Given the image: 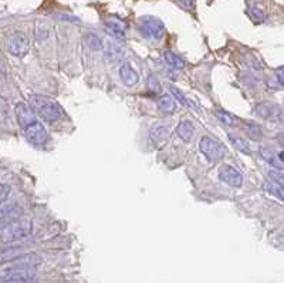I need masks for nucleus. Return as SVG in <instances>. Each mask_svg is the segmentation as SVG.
Listing matches in <instances>:
<instances>
[{
	"mask_svg": "<svg viewBox=\"0 0 284 283\" xmlns=\"http://www.w3.org/2000/svg\"><path fill=\"white\" fill-rule=\"evenodd\" d=\"M163 60H165V63L166 64H169L170 67L173 68H178V70H182V68L185 67V61H183V58H181L179 56H176L175 53H172V51H163Z\"/></svg>",
	"mask_w": 284,
	"mask_h": 283,
	"instance_id": "5701e85b",
	"label": "nucleus"
},
{
	"mask_svg": "<svg viewBox=\"0 0 284 283\" xmlns=\"http://www.w3.org/2000/svg\"><path fill=\"white\" fill-rule=\"evenodd\" d=\"M60 19H61V20H67V22H79V19H77V17L67 16V14H61V16H60Z\"/></svg>",
	"mask_w": 284,
	"mask_h": 283,
	"instance_id": "72a5a7b5",
	"label": "nucleus"
},
{
	"mask_svg": "<svg viewBox=\"0 0 284 283\" xmlns=\"http://www.w3.org/2000/svg\"><path fill=\"white\" fill-rule=\"evenodd\" d=\"M219 180L223 181L230 187H242L243 184V175L239 170H236L235 167H230V165H222L219 168Z\"/></svg>",
	"mask_w": 284,
	"mask_h": 283,
	"instance_id": "1a4fd4ad",
	"label": "nucleus"
},
{
	"mask_svg": "<svg viewBox=\"0 0 284 283\" xmlns=\"http://www.w3.org/2000/svg\"><path fill=\"white\" fill-rule=\"evenodd\" d=\"M246 133L250 138L253 140H260L261 138V130L259 125L256 124H247L246 125Z\"/></svg>",
	"mask_w": 284,
	"mask_h": 283,
	"instance_id": "c85d7f7f",
	"label": "nucleus"
},
{
	"mask_svg": "<svg viewBox=\"0 0 284 283\" xmlns=\"http://www.w3.org/2000/svg\"><path fill=\"white\" fill-rule=\"evenodd\" d=\"M158 108L165 114H170L175 111L176 108V102L173 100V97L169 95V94H163L161 95L158 100Z\"/></svg>",
	"mask_w": 284,
	"mask_h": 283,
	"instance_id": "aec40b11",
	"label": "nucleus"
},
{
	"mask_svg": "<svg viewBox=\"0 0 284 283\" xmlns=\"http://www.w3.org/2000/svg\"><path fill=\"white\" fill-rule=\"evenodd\" d=\"M148 89H149V91H152V93H161V84L158 83V80H157V77L155 76H149L148 77V83H147Z\"/></svg>",
	"mask_w": 284,
	"mask_h": 283,
	"instance_id": "c756f323",
	"label": "nucleus"
},
{
	"mask_svg": "<svg viewBox=\"0 0 284 283\" xmlns=\"http://www.w3.org/2000/svg\"><path fill=\"white\" fill-rule=\"evenodd\" d=\"M9 118V101L3 95H0V124H3Z\"/></svg>",
	"mask_w": 284,
	"mask_h": 283,
	"instance_id": "bb28decb",
	"label": "nucleus"
},
{
	"mask_svg": "<svg viewBox=\"0 0 284 283\" xmlns=\"http://www.w3.org/2000/svg\"><path fill=\"white\" fill-rule=\"evenodd\" d=\"M23 214V209L20 205L17 204H7L0 206V227L9 224L11 221L20 218Z\"/></svg>",
	"mask_w": 284,
	"mask_h": 283,
	"instance_id": "f8f14e48",
	"label": "nucleus"
},
{
	"mask_svg": "<svg viewBox=\"0 0 284 283\" xmlns=\"http://www.w3.org/2000/svg\"><path fill=\"white\" fill-rule=\"evenodd\" d=\"M10 193V187L7 184H0V205L3 204Z\"/></svg>",
	"mask_w": 284,
	"mask_h": 283,
	"instance_id": "7c9ffc66",
	"label": "nucleus"
},
{
	"mask_svg": "<svg viewBox=\"0 0 284 283\" xmlns=\"http://www.w3.org/2000/svg\"><path fill=\"white\" fill-rule=\"evenodd\" d=\"M229 140H230L232 145L236 148L238 151L243 152V154H247V155L251 154V149H250L249 142H247V141H244L243 138H239V137H235V136H229Z\"/></svg>",
	"mask_w": 284,
	"mask_h": 283,
	"instance_id": "b1692460",
	"label": "nucleus"
},
{
	"mask_svg": "<svg viewBox=\"0 0 284 283\" xmlns=\"http://www.w3.org/2000/svg\"><path fill=\"white\" fill-rule=\"evenodd\" d=\"M24 136L29 140V142H32L33 145H44L48 141V133L44 128V125L39 121H34L30 125H27L24 130Z\"/></svg>",
	"mask_w": 284,
	"mask_h": 283,
	"instance_id": "6e6552de",
	"label": "nucleus"
},
{
	"mask_svg": "<svg viewBox=\"0 0 284 283\" xmlns=\"http://www.w3.org/2000/svg\"><path fill=\"white\" fill-rule=\"evenodd\" d=\"M254 113L260 118L267 121H276V123H284V113L280 107H277L273 102H259L254 107Z\"/></svg>",
	"mask_w": 284,
	"mask_h": 283,
	"instance_id": "0eeeda50",
	"label": "nucleus"
},
{
	"mask_svg": "<svg viewBox=\"0 0 284 283\" xmlns=\"http://www.w3.org/2000/svg\"><path fill=\"white\" fill-rule=\"evenodd\" d=\"M120 79L122 81V84L126 87H134L138 84L139 81V76L135 70L132 68V66L126 61H122L121 66H120Z\"/></svg>",
	"mask_w": 284,
	"mask_h": 283,
	"instance_id": "ddd939ff",
	"label": "nucleus"
},
{
	"mask_svg": "<svg viewBox=\"0 0 284 283\" xmlns=\"http://www.w3.org/2000/svg\"><path fill=\"white\" fill-rule=\"evenodd\" d=\"M273 181H267L264 182V185H263V188L267 191L269 193H272V195H274L276 198H279L280 201H283L284 202V185L283 182H280L277 178H274V177H272Z\"/></svg>",
	"mask_w": 284,
	"mask_h": 283,
	"instance_id": "a211bd4d",
	"label": "nucleus"
},
{
	"mask_svg": "<svg viewBox=\"0 0 284 283\" xmlns=\"http://www.w3.org/2000/svg\"><path fill=\"white\" fill-rule=\"evenodd\" d=\"M34 36L37 42H45L50 36H51V27L48 26L47 22H37L36 23V29H34Z\"/></svg>",
	"mask_w": 284,
	"mask_h": 283,
	"instance_id": "412c9836",
	"label": "nucleus"
},
{
	"mask_svg": "<svg viewBox=\"0 0 284 283\" xmlns=\"http://www.w3.org/2000/svg\"><path fill=\"white\" fill-rule=\"evenodd\" d=\"M170 93H172V95H173L178 101L181 102L182 105H185V107H188V108H193L192 101H189V100L183 95V93H182L179 89H176V87H170Z\"/></svg>",
	"mask_w": 284,
	"mask_h": 283,
	"instance_id": "393cba45",
	"label": "nucleus"
},
{
	"mask_svg": "<svg viewBox=\"0 0 284 283\" xmlns=\"http://www.w3.org/2000/svg\"><path fill=\"white\" fill-rule=\"evenodd\" d=\"M104 48V57H105V61L108 63V64H118V63H122V60H124L125 56V51L124 48L121 47L120 45H117V43H114V42H108L105 47H102Z\"/></svg>",
	"mask_w": 284,
	"mask_h": 283,
	"instance_id": "9b49d317",
	"label": "nucleus"
},
{
	"mask_svg": "<svg viewBox=\"0 0 284 283\" xmlns=\"http://www.w3.org/2000/svg\"><path fill=\"white\" fill-rule=\"evenodd\" d=\"M138 32L141 33V36L147 40H152V42H157L161 40L165 33H166V29H165V24L163 22L155 17V16H141L139 20H138Z\"/></svg>",
	"mask_w": 284,
	"mask_h": 283,
	"instance_id": "7ed1b4c3",
	"label": "nucleus"
},
{
	"mask_svg": "<svg viewBox=\"0 0 284 283\" xmlns=\"http://www.w3.org/2000/svg\"><path fill=\"white\" fill-rule=\"evenodd\" d=\"M170 134V127L168 124H154L151 131H149V137L154 142H163Z\"/></svg>",
	"mask_w": 284,
	"mask_h": 283,
	"instance_id": "2eb2a0df",
	"label": "nucleus"
},
{
	"mask_svg": "<svg viewBox=\"0 0 284 283\" xmlns=\"http://www.w3.org/2000/svg\"><path fill=\"white\" fill-rule=\"evenodd\" d=\"M279 178H280V180H282V181H284V177H279Z\"/></svg>",
	"mask_w": 284,
	"mask_h": 283,
	"instance_id": "f704fd0d",
	"label": "nucleus"
},
{
	"mask_svg": "<svg viewBox=\"0 0 284 283\" xmlns=\"http://www.w3.org/2000/svg\"><path fill=\"white\" fill-rule=\"evenodd\" d=\"M249 16L256 23H261L264 20V11L261 10L260 7H257V6H250Z\"/></svg>",
	"mask_w": 284,
	"mask_h": 283,
	"instance_id": "cd10ccee",
	"label": "nucleus"
},
{
	"mask_svg": "<svg viewBox=\"0 0 284 283\" xmlns=\"http://www.w3.org/2000/svg\"><path fill=\"white\" fill-rule=\"evenodd\" d=\"M105 33L108 34L110 37H113L114 40H117V42H125L124 27L121 24H118V23H108L105 26Z\"/></svg>",
	"mask_w": 284,
	"mask_h": 283,
	"instance_id": "6ab92c4d",
	"label": "nucleus"
},
{
	"mask_svg": "<svg viewBox=\"0 0 284 283\" xmlns=\"http://www.w3.org/2000/svg\"><path fill=\"white\" fill-rule=\"evenodd\" d=\"M82 43L84 46L87 47V48H90V50H101L102 48V40L97 36L95 33H84L82 36Z\"/></svg>",
	"mask_w": 284,
	"mask_h": 283,
	"instance_id": "4be33fe9",
	"label": "nucleus"
},
{
	"mask_svg": "<svg viewBox=\"0 0 284 283\" xmlns=\"http://www.w3.org/2000/svg\"><path fill=\"white\" fill-rule=\"evenodd\" d=\"M14 113H16V118L19 121V124L22 127L23 130L30 125L34 121H37L36 118V113L34 110L30 107V104H26V102H17L16 104V108H14Z\"/></svg>",
	"mask_w": 284,
	"mask_h": 283,
	"instance_id": "9d476101",
	"label": "nucleus"
},
{
	"mask_svg": "<svg viewBox=\"0 0 284 283\" xmlns=\"http://www.w3.org/2000/svg\"><path fill=\"white\" fill-rule=\"evenodd\" d=\"M23 255L22 246H7V248H0V265L14 262L19 256Z\"/></svg>",
	"mask_w": 284,
	"mask_h": 283,
	"instance_id": "dca6fc26",
	"label": "nucleus"
},
{
	"mask_svg": "<svg viewBox=\"0 0 284 283\" xmlns=\"http://www.w3.org/2000/svg\"><path fill=\"white\" fill-rule=\"evenodd\" d=\"M199 148L204 157L212 162L220 161L226 154V148L223 147V144L210 137H203L199 141Z\"/></svg>",
	"mask_w": 284,
	"mask_h": 283,
	"instance_id": "423d86ee",
	"label": "nucleus"
},
{
	"mask_svg": "<svg viewBox=\"0 0 284 283\" xmlns=\"http://www.w3.org/2000/svg\"><path fill=\"white\" fill-rule=\"evenodd\" d=\"M29 102H30V107L34 110V113L40 115L45 123L54 124L64 117L61 107L48 97L34 94V95H30Z\"/></svg>",
	"mask_w": 284,
	"mask_h": 283,
	"instance_id": "f257e3e1",
	"label": "nucleus"
},
{
	"mask_svg": "<svg viewBox=\"0 0 284 283\" xmlns=\"http://www.w3.org/2000/svg\"><path fill=\"white\" fill-rule=\"evenodd\" d=\"M259 152H260V157L263 158V161H266V162H267L270 167H273L274 170L279 171L284 170V162L280 159V157H279L277 154L273 152L272 149L261 147L260 149H259Z\"/></svg>",
	"mask_w": 284,
	"mask_h": 283,
	"instance_id": "4468645a",
	"label": "nucleus"
},
{
	"mask_svg": "<svg viewBox=\"0 0 284 283\" xmlns=\"http://www.w3.org/2000/svg\"><path fill=\"white\" fill-rule=\"evenodd\" d=\"M7 51L14 57H24L30 50V40L23 32H14L6 39Z\"/></svg>",
	"mask_w": 284,
	"mask_h": 283,
	"instance_id": "39448f33",
	"label": "nucleus"
},
{
	"mask_svg": "<svg viewBox=\"0 0 284 283\" xmlns=\"http://www.w3.org/2000/svg\"><path fill=\"white\" fill-rule=\"evenodd\" d=\"M32 231H33V224L30 219L17 218L0 228V242L11 243L16 240H22L27 238L32 234Z\"/></svg>",
	"mask_w": 284,
	"mask_h": 283,
	"instance_id": "f03ea898",
	"label": "nucleus"
},
{
	"mask_svg": "<svg viewBox=\"0 0 284 283\" xmlns=\"http://www.w3.org/2000/svg\"><path fill=\"white\" fill-rule=\"evenodd\" d=\"M216 117H217V120H220L222 123L225 125H235L236 124V118L233 117V115H230L226 111H223V110H216Z\"/></svg>",
	"mask_w": 284,
	"mask_h": 283,
	"instance_id": "a878e982",
	"label": "nucleus"
},
{
	"mask_svg": "<svg viewBox=\"0 0 284 283\" xmlns=\"http://www.w3.org/2000/svg\"><path fill=\"white\" fill-rule=\"evenodd\" d=\"M178 4L185 10H191L193 7V0H178Z\"/></svg>",
	"mask_w": 284,
	"mask_h": 283,
	"instance_id": "2f4dec72",
	"label": "nucleus"
},
{
	"mask_svg": "<svg viewBox=\"0 0 284 283\" xmlns=\"http://www.w3.org/2000/svg\"><path fill=\"white\" fill-rule=\"evenodd\" d=\"M36 278V266L29 263H19L16 266L9 268L0 276V282L24 283L32 282Z\"/></svg>",
	"mask_w": 284,
	"mask_h": 283,
	"instance_id": "20e7f679",
	"label": "nucleus"
},
{
	"mask_svg": "<svg viewBox=\"0 0 284 283\" xmlns=\"http://www.w3.org/2000/svg\"><path fill=\"white\" fill-rule=\"evenodd\" d=\"M276 74H277V80H279V83H280L282 86H284V67L277 68Z\"/></svg>",
	"mask_w": 284,
	"mask_h": 283,
	"instance_id": "473e14b6",
	"label": "nucleus"
},
{
	"mask_svg": "<svg viewBox=\"0 0 284 283\" xmlns=\"http://www.w3.org/2000/svg\"><path fill=\"white\" fill-rule=\"evenodd\" d=\"M176 133L183 142H189L192 141L193 136H195V127H193L192 121L189 120H182L181 123L176 127Z\"/></svg>",
	"mask_w": 284,
	"mask_h": 283,
	"instance_id": "f3484780",
	"label": "nucleus"
}]
</instances>
